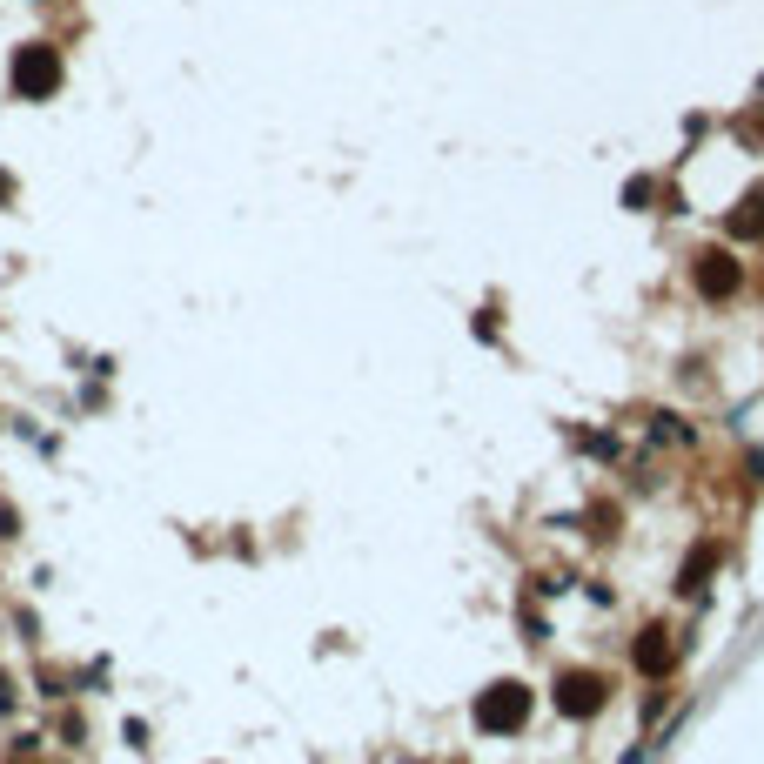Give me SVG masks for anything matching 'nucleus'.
<instances>
[{
  "label": "nucleus",
  "mask_w": 764,
  "mask_h": 764,
  "mask_svg": "<svg viewBox=\"0 0 764 764\" xmlns=\"http://www.w3.org/2000/svg\"><path fill=\"white\" fill-rule=\"evenodd\" d=\"M523 718H530V691L523 684H490V691L476 697V731H490V738L517 731Z\"/></svg>",
  "instance_id": "nucleus-1"
},
{
  "label": "nucleus",
  "mask_w": 764,
  "mask_h": 764,
  "mask_svg": "<svg viewBox=\"0 0 764 764\" xmlns=\"http://www.w3.org/2000/svg\"><path fill=\"white\" fill-rule=\"evenodd\" d=\"M14 88H21L27 101L54 94L61 88V54H54V47H21V54H14Z\"/></svg>",
  "instance_id": "nucleus-2"
},
{
  "label": "nucleus",
  "mask_w": 764,
  "mask_h": 764,
  "mask_svg": "<svg viewBox=\"0 0 764 764\" xmlns=\"http://www.w3.org/2000/svg\"><path fill=\"white\" fill-rule=\"evenodd\" d=\"M557 711L563 718H597V711H604V684L590 671H563L557 677Z\"/></svg>",
  "instance_id": "nucleus-3"
},
{
  "label": "nucleus",
  "mask_w": 764,
  "mask_h": 764,
  "mask_svg": "<svg viewBox=\"0 0 764 764\" xmlns=\"http://www.w3.org/2000/svg\"><path fill=\"white\" fill-rule=\"evenodd\" d=\"M697 289L711 295V302H718V295H731V289H738V262H731V255H718V248H711V255H697Z\"/></svg>",
  "instance_id": "nucleus-4"
},
{
  "label": "nucleus",
  "mask_w": 764,
  "mask_h": 764,
  "mask_svg": "<svg viewBox=\"0 0 764 764\" xmlns=\"http://www.w3.org/2000/svg\"><path fill=\"white\" fill-rule=\"evenodd\" d=\"M637 671L644 677L671 671V637H664V630H644V637H637Z\"/></svg>",
  "instance_id": "nucleus-5"
},
{
  "label": "nucleus",
  "mask_w": 764,
  "mask_h": 764,
  "mask_svg": "<svg viewBox=\"0 0 764 764\" xmlns=\"http://www.w3.org/2000/svg\"><path fill=\"white\" fill-rule=\"evenodd\" d=\"M711 563H718V550H697V557L684 563V584H677V590H704V577H711Z\"/></svg>",
  "instance_id": "nucleus-6"
},
{
  "label": "nucleus",
  "mask_w": 764,
  "mask_h": 764,
  "mask_svg": "<svg viewBox=\"0 0 764 764\" xmlns=\"http://www.w3.org/2000/svg\"><path fill=\"white\" fill-rule=\"evenodd\" d=\"M731 235H744V242H751V235H764V202H751V215H738V222H731Z\"/></svg>",
  "instance_id": "nucleus-7"
},
{
  "label": "nucleus",
  "mask_w": 764,
  "mask_h": 764,
  "mask_svg": "<svg viewBox=\"0 0 764 764\" xmlns=\"http://www.w3.org/2000/svg\"><path fill=\"white\" fill-rule=\"evenodd\" d=\"M7 195H14V181H7V175H0V202H7Z\"/></svg>",
  "instance_id": "nucleus-8"
}]
</instances>
